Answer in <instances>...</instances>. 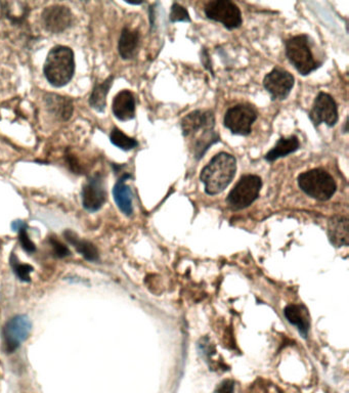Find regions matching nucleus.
Instances as JSON below:
<instances>
[{
  "label": "nucleus",
  "instance_id": "nucleus-1",
  "mask_svg": "<svg viewBox=\"0 0 349 393\" xmlns=\"http://www.w3.org/2000/svg\"><path fill=\"white\" fill-rule=\"evenodd\" d=\"M237 171V160L228 153H219L202 169L200 179L205 186L206 194H221L234 179Z\"/></svg>",
  "mask_w": 349,
  "mask_h": 393
},
{
  "label": "nucleus",
  "instance_id": "nucleus-2",
  "mask_svg": "<svg viewBox=\"0 0 349 393\" xmlns=\"http://www.w3.org/2000/svg\"><path fill=\"white\" fill-rule=\"evenodd\" d=\"M74 71L75 61L71 48L63 45L54 46L48 52L45 64V75L52 87H65L73 77Z\"/></svg>",
  "mask_w": 349,
  "mask_h": 393
},
{
  "label": "nucleus",
  "instance_id": "nucleus-3",
  "mask_svg": "<svg viewBox=\"0 0 349 393\" xmlns=\"http://www.w3.org/2000/svg\"><path fill=\"white\" fill-rule=\"evenodd\" d=\"M297 181L302 192L319 201L331 199L337 190V184L332 175L324 169L305 171L298 177Z\"/></svg>",
  "mask_w": 349,
  "mask_h": 393
},
{
  "label": "nucleus",
  "instance_id": "nucleus-4",
  "mask_svg": "<svg viewBox=\"0 0 349 393\" xmlns=\"http://www.w3.org/2000/svg\"><path fill=\"white\" fill-rule=\"evenodd\" d=\"M285 47L290 63L302 76L309 75L320 67V64L315 61L311 52V43L307 35L302 34L292 37L285 41Z\"/></svg>",
  "mask_w": 349,
  "mask_h": 393
},
{
  "label": "nucleus",
  "instance_id": "nucleus-5",
  "mask_svg": "<svg viewBox=\"0 0 349 393\" xmlns=\"http://www.w3.org/2000/svg\"><path fill=\"white\" fill-rule=\"evenodd\" d=\"M261 188H262V181L258 175H243L228 194L227 199L228 206L232 210H241L249 207L258 199Z\"/></svg>",
  "mask_w": 349,
  "mask_h": 393
},
{
  "label": "nucleus",
  "instance_id": "nucleus-6",
  "mask_svg": "<svg viewBox=\"0 0 349 393\" xmlns=\"http://www.w3.org/2000/svg\"><path fill=\"white\" fill-rule=\"evenodd\" d=\"M208 19L223 24L228 30L237 29L242 25V14L237 4L230 0H213L205 6Z\"/></svg>",
  "mask_w": 349,
  "mask_h": 393
},
{
  "label": "nucleus",
  "instance_id": "nucleus-7",
  "mask_svg": "<svg viewBox=\"0 0 349 393\" xmlns=\"http://www.w3.org/2000/svg\"><path fill=\"white\" fill-rule=\"evenodd\" d=\"M258 117V112L253 107L237 105L228 110L223 123L232 135L246 136L251 133L252 125Z\"/></svg>",
  "mask_w": 349,
  "mask_h": 393
},
{
  "label": "nucleus",
  "instance_id": "nucleus-8",
  "mask_svg": "<svg viewBox=\"0 0 349 393\" xmlns=\"http://www.w3.org/2000/svg\"><path fill=\"white\" fill-rule=\"evenodd\" d=\"M32 324L30 318L25 315L15 316L10 318L2 330L4 350L13 353L27 339Z\"/></svg>",
  "mask_w": 349,
  "mask_h": 393
},
{
  "label": "nucleus",
  "instance_id": "nucleus-9",
  "mask_svg": "<svg viewBox=\"0 0 349 393\" xmlns=\"http://www.w3.org/2000/svg\"><path fill=\"white\" fill-rule=\"evenodd\" d=\"M309 119L315 126H319L322 123L334 126L338 122V107L334 98L330 94L320 92L309 112Z\"/></svg>",
  "mask_w": 349,
  "mask_h": 393
},
{
  "label": "nucleus",
  "instance_id": "nucleus-10",
  "mask_svg": "<svg viewBox=\"0 0 349 393\" xmlns=\"http://www.w3.org/2000/svg\"><path fill=\"white\" fill-rule=\"evenodd\" d=\"M293 75L285 70L274 68L263 80V87L271 94L272 100L283 101L287 98L294 87Z\"/></svg>",
  "mask_w": 349,
  "mask_h": 393
},
{
  "label": "nucleus",
  "instance_id": "nucleus-11",
  "mask_svg": "<svg viewBox=\"0 0 349 393\" xmlns=\"http://www.w3.org/2000/svg\"><path fill=\"white\" fill-rule=\"evenodd\" d=\"M107 199L105 181L102 175H96L87 181L82 188L83 207L87 212H96L104 205Z\"/></svg>",
  "mask_w": 349,
  "mask_h": 393
},
{
  "label": "nucleus",
  "instance_id": "nucleus-12",
  "mask_svg": "<svg viewBox=\"0 0 349 393\" xmlns=\"http://www.w3.org/2000/svg\"><path fill=\"white\" fill-rule=\"evenodd\" d=\"M41 20L48 32L58 34L67 30L72 25L73 15L67 6H52L43 10Z\"/></svg>",
  "mask_w": 349,
  "mask_h": 393
},
{
  "label": "nucleus",
  "instance_id": "nucleus-13",
  "mask_svg": "<svg viewBox=\"0 0 349 393\" xmlns=\"http://www.w3.org/2000/svg\"><path fill=\"white\" fill-rule=\"evenodd\" d=\"M181 126L184 138L195 135L200 131H214V114L209 110H206V111L197 110L182 118Z\"/></svg>",
  "mask_w": 349,
  "mask_h": 393
},
{
  "label": "nucleus",
  "instance_id": "nucleus-14",
  "mask_svg": "<svg viewBox=\"0 0 349 393\" xmlns=\"http://www.w3.org/2000/svg\"><path fill=\"white\" fill-rule=\"evenodd\" d=\"M114 115L120 121H129L135 117V98L133 92L120 91L113 101Z\"/></svg>",
  "mask_w": 349,
  "mask_h": 393
},
{
  "label": "nucleus",
  "instance_id": "nucleus-15",
  "mask_svg": "<svg viewBox=\"0 0 349 393\" xmlns=\"http://www.w3.org/2000/svg\"><path fill=\"white\" fill-rule=\"evenodd\" d=\"M348 218L342 215L331 217L328 223L329 240L336 246H348L349 242Z\"/></svg>",
  "mask_w": 349,
  "mask_h": 393
},
{
  "label": "nucleus",
  "instance_id": "nucleus-16",
  "mask_svg": "<svg viewBox=\"0 0 349 393\" xmlns=\"http://www.w3.org/2000/svg\"><path fill=\"white\" fill-rule=\"evenodd\" d=\"M45 105L48 111L61 121L69 120L72 113H73V103H72V101L70 98L58 96V94H46Z\"/></svg>",
  "mask_w": 349,
  "mask_h": 393
},
{
  "label": "nucleus",
  "instance_id": "nucleus-17",
  "mask_svg": "<svg viewBox=\"0 0 349 393\" xmlns=\"http://www.w3.org/2000/svg\"><path fill=\"white\" fill-rule=\"evenodd\" d=\"M131 177L129 175H123L121 179L115 184L113 190L114 200H115L116 204L127 216H131L133 212V193H131V188L126 184L127 179H131Z\"/></svg>",
  "mask_w": 349,
  "mask_h": 393
},
{
  "label": "nucleus",
  "instance_id": "nucleus-18",
  "mask_svg": "<svg viewBox=\"0 0 349 393\" xmlns=\"http://www.w3.org/2000/svg\"><path fill=\"white\" fill-rule=\"evenodd\" d=\"M138 45H140V33L137 30L125 27L122 30L121 36L118 45L120 56L123 60H131L137 54Z\"/></svg>",
  "mask_w": 349,
  "mask_h": 393
},
{
  "label": "nucleus",
  "instance_id": "nucleus-19",
  "mask_svg": "<svg viewBox=\"0 0 349 393\" xmlns=\"http://www.w3.org/2000/svg\"><path fill=\"white\" fill-rule=\"evenodd\" d=\"M300 149V142L297 136L292 135L289 138H281L276 146L265 155L267 162H274L280 158L287 157L290 154L295 153Z\"/></svg>",
  "mask_w": 349,
  "mask_h": 393
},
{
  "label": "nucleus",
  "instance_id": "nucleus-20",
  "mask_svg": "<svg viewBox=\"0 0 349 393\" xmlns=\"http://www.w3.org/2000/svg\"><path fill=\"white\" fill-rule=\"evenodd\" d=\"M66 240L76 248L77 251L87 260L96 261L98 259V252L94 244L87 240H81L75 232L72 230H66L64 232Z\"/></svg>",
  "mask_w": 349,
  "mask_h": 393
},
{
  "label": "nucleus",
  "instance_id": "nucleus-21",
  "mask_svg": "<svg viewBox=\"0 0 349 393\" xmlns=\"http://www.w3.org/2000/svg\"><path fill=\"white\" fill-rule=\"evenodd\" d=\"M114 76H110L104 82L96 83L89 98V105L98 112H104L107 106V94L113 84Z\"/></svg>",
  "mask_w": 349,
  "mask_h": 393
},
{
  "label": "nucleus",
  "instance_id": "nucleus-22",
  "mask_svg": "<svg viewBox=\"0 0 349 393\" xmlns=\"http://www.w3.org/2000/svg\"><path fill=\"white\" fill-rule=\"evenodd\" d=\"M284 315L290 324L297 327L298 331L302 334V336L306 337L309 330V322L304 311H302V307L299 305L290 304L284 309Z\"/></svg>",
  "mask_w": 349,
  "mask_h": 393
},
{
  "label": "nucleus",
  "instance_id": "nucleus-23",
  "mask_svg": "<svg viewBox=\"0 0 349 393\" xmlns=\"http://www.w3.org/2000/svg\"><path fill=\"white\" fill-rule=\"evenodd\" d=\"M219 142V135L214 131H204L203 135L200 136L194 144V155L197 160L201 159L204 154L212 144Z\"/></svg>",
  "mask_w": 349,
  "mask_h": 393
},
{
  "label": "nucleus",
  "instance_id": "nucleus-24",
  "mask_svg": "<svg viewBox=\"0 0 349 393\" xmlns=\"http://www.w3.org/2000/svg\"><path fill=\"white\" fill-rule=\"evenodd\" d=\"M110 140L112 144L117 148L121 149L123 151H131L133 149L137 148L138 142L135 138H129L123 133L120 129L114 128L110 135Z\"/></svg>",
  "mask_w": 349,
  "mask_h": 393
},
{
  "label": "nucleus",
  "instance_id": "nucleus-25",
  "mask_svg": "<svg viewBox=\"0 0 349 393\" xmlns=\"http://www.w3.org/2000/svg\"><path fill=\"white\" fill-rule=\"evenodd\" d=\"M2 6H3L2 10L4 15L12 22L22 21L27 15L26 6L22 2H15V8H14V2H3Z\"/></svg>",
  "mask_w": 349,
  "mask_h": 393
},
{
  "label": "nucleus",
  "instance_id": "nucleus-26",
  "mask_svg": "<svg viewBox=\"0 0 349 393\" xmlns=\"http://www.w3.org/2000/svg\"><path fill=\"white\" fill-rule=\"evenodd\" d=\"M13 228H14L15 232H19L20 243H21L22 247L28 253H33L36 250L34 243L30 240L29 236H28L27 232V225L24 223L22 221H17L13 223Z\"/></svg>",
  "mask_w": 349,
  "mask_h": 393
},
{
  "label": "nucleus",
  "instance_id": "nucleus-27",
  "mask_svg": "<svg viewBox=\"0 0 349 393\" xmlns=\"http://www.w3.org/2000/svg\"><path fill=\"white\" fill-rule=\"evenodd\" d=\"M10 265H12L13 269H14L15 276L22 281V282H30L31 272H33V267L29 265H23L20 263L17 258L13 254L10 258Z\"/></svg>",
  "mask_w": 349,
  "mask_h": 393
},
{
  "label": "nucleus",
  "instance_id": "nucleus-28",
  "mask_svg": "<svg viewBox=\"0 0 349 393\" xmlns=\"http://www.w3.org/2000/svg\"><path fill=\"white\" fill-rule=\"evenodd\" d=\"M169 21H170L171 23H177V22H188V23H190L191 17L190 15H188V10H186L184 6L174 2L172 6H171Z\"/></svg>",
  "mask_w": 349,
  "mask_h": 393
},
{
  "label": "nucleus",
  "instance_id": "nucleus-29",
  "mask_svg": "<svg viewBox=\"0 0 349 393\" xmlns=\"http://www.w3.org/2000/svg\"><path fill=\"white\" fill-rule=\"evenodd\" d=\"M50 243L52 245V249H54V255L59 258H64L66 256H69L71 254L70 250L68 249L67 246L64 245L63 243L60 242V241L57 240L56 238L52 237L50 238Z\"/></svg>",
  "mask_w": 349,
  "mask_h": 393
},
{
  "label": "nucleus",
  "instance_id": "nucleus-30",
  "mask_svg": "<svg viewBox=\"0 0 349 393\" xmlns=\"http://www.w3.org/2000/svg\"><path fill=\"white\" fill-rule=\"evenodd\" d=\"M213 393H235V382L232 380H225Z\"/></svg>",
  "mask_w": 349,
  "mask_h": 393
},
{
  "label": "nucleus",
  "instance_id": "nucleus-31",
  "mask_svg": "<svg viewBox=\"0 0 349 393\" xmlns=\"http://www.w3.org/2000/svg\"><path fill=\"white\" fill-rule=\"evenodd\" d=\"M201 60L203 65L205 66L206 69L211 72L212 75H214V74H213L211 63H210L209 54H208L207 50H205V48H204L203 52H202Z\"/></svg>",
  "mask_w": 349,
  "mask_h": 393
}]
</instances>
